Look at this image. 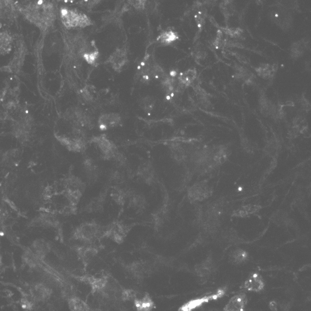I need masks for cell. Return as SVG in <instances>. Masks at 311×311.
<instances>
[{
    "instance_id": "cell-1",
    "label": "cell",
    "mask_w": 311,
    "mask_h": 311,
    "mask_svg": "<svg viewBox=\"0 0 311 311\" xmlns=\"http://www.w3.org/2000/svg\"><path fill=\"white\" fill-rule=\"evenodd\" d=\"M100 233L101 230L96 222H87L83 223L77 228L74 232V237L80 242L90 243L99 237Z\"/></svg>"
},
{
    "instance_id": "cell-2",
    "label": "cell",
    "mask_w": 311,
    "mask_h": 311,
    "mask_svg": "<svg viewBox=\"0 0 311 311\" xmlns=\"http://www.w3.org/2000/svg\"><path fill=\"white\" fill-rule=\"evenodd\" d=\"M61 15L62 21L67 28L85 27L92 24L86 15L75 10H62Z\"/></svg>"
},
{
    "instance_id": "cell-3",
    "label": "cell",
    "mask_w": 311,
    "mask_h": 311,
    "mask_svg": "<svg viewBox=\"0 0 311 311\" xmlns=\"http://www.w3.org/2000/svg\"><path fill=\"white\" fill-rule=\"evenodd\" d=\"M212 194L211 188L206 181L195 183L189 188L187 197L191 202H202L209 198Z\"/></svg>"
},
{
    "instance_id": "cell-4",
    "label": "cell",
    "mask_w": 311,
    "mask_h": 311,
    "mask_svg": "<svg viewBox=\"0 0 311 311\" xmlns=\"http://www.w3.org/2000/svg\"><path fill=\"white\" fill-rule=\"evenodd\" d=\"M52 291L43 283H36L30 288V294L35 302H44L51 297Z\"/></svg>"
},
{
    "instance_id": "cell-5",
    "label": "cell",
    "mask_w": 311,
    "mask_h": 311,
    "mask_svg": "<svg viewBox=\"0 0 311 311\" xmlns=\"http://www.w3.org/2000/svg\"><path fill=\"white\" fill-rule=\"evenodd\" d=\"M214 260L211 257H208L199 264L195 267V274L202 282H205L215 271Z\"/></svg>"
},
{
    "instance_id": "cell-6",
    "label": "cell",
    "mask_w": 311,
    "mask_h": 311,
    "mask_svg": "<svg viewBox=\"0 0 311 311\" xmlns=\"http://www.w3.org/2000/svg\"><path fill=\"white\" fill-rule=\"evenodd\" d=\"M243 287L248 292L259 293L264 289V279L258 273H253L245 281Z\"/></svg>"
},
{
    "instance_id": "cell-7",
    "label": "cell",
    "mask_w": 311,
    "mask_h": 311,
    "mask_svg": "<svg viewBox=\"0 0 311 311\" xmlns=\"http://www.w3.org/2000/svg\"><path fill=\"white\" fill-rule=\"evenodd\" d=\"M138 175L143 181L147 184H154L156 179V172L154 164L147 161L140 165L138 169Z\"/></svg>"
},
{
    "instance_id": "cell-8",
    "label": "cell",
    "mask_w": 311,
    "mask_h": 311,
    "mask_svg": "<svg viewBox=\"0 0 311 311\" xmlns=\"http://www.w3.org/2000/svg\"><path fill=\"white\" fill-rule=\"evenodd\" d=\"M248 303L247 295L240 293L230 298L224 308V311H245Z\"/></svg>"
},
{
    "instance_id": "cell-9",
    "label": "cell",
    "mask_w": 311,
    "mask_h": 311,
    "mask_svg": "<svg viewBox=\"0 0 311 311\" xmlns=\"http://www.w3.org/2000/svg\"><path fill=\"white\" fill-rule=\"evenodd\" d=\"M127 61V52L125 48L117 49L109 58V62L113 69L117 72L121 71Z\"/></svg>"
},
{
    "instance_id": "cell-10",
    "label": "cell",
    "mask_w": 311,
    "mask_h": 311,
    "mask_svg": "<svg viewBox=\"0 0 311 311\" xmlns=\"http://www.w3.org/2000/svg\"><path fill=\"white\" fill-rule=\"evenodd\" d=\"M120 122H121V118L119 114H104L100 117L99 125L102 130H107L117 126Z\"/></svg>"
},
{
    "instance_id": "cell-11",
    "label": "cell",
    "mask_w": 311,
    "mask_h": 311,
    "mask_svg": "<svg viewBox=\"0 0 311 311\" xmlns=\"http://www.w3.org/2000/svg\"><path fill=\"white\" fill-rule=\"evenodd\" d=\"M170 155L175 162L179 164L186 162L187 154L185 148L179 144L172 145L170 147Z\"/></svg>"
},
{
    "instance_id": "cell-12",
    "label": "cell",
    "mask_w": 311,
    "mask_h": 311,
    "mask_svg": "<svg viewBox=\"0 0 311 311\" xmlns=\"http://www.w3.org/2000/svg\"><path fill=\"white\" fill-rule=\"evenodd\" d=\"M273 222L278 226L282 227H289L292 226L293 220L287 212L283 210H278L273 214L272 217Z\"/></svg>"
},
{
    "instance_id": "cell-13",
    "label": "cell",
    "mask_w": 311,
    "mask_h": 311,
    "mask_svg": "<svg viewBox=\"0 0 311 311\" xmlns=\"http://www.w3.org/2000/svg\"><path fill=\"white\" fill-rule=\"evenodd\" d=\"M248 253L242 248H237L230 252L229 262L233 265H240L248 260Z\"/></svg>"
},
{
    "instance_id": "cell-14",
    "label": "cell",
    "mask_w": 311,
    "mask_h": 311,
    "mask_svg": "<svg viewBox=\"0 0 311 311\" xmlns=\"http://www.w3.org/2000/svg\"><path fill=\"white\" fill-rule=\"evenodd\" d=\"M106 198V194H101L90 200L89 204L85 207V210L87 212L96 213L101 211L104 209V205Z\"/></svg>"
},
{
    "instance_id": "cell-15",
    "label": "cell",
    "mask_w": 311,
    "mask_h": 311,
    "mask_svg": "<svg viewBox=\"0 0 311 311\" xmlns=\"http://www.w3.org/2000/svg\"><path fill=\"white\" fill-rule=\"evenodd\" d=\"M134 302L137 311H152L155 308V303L149 295L141 298H136Z\"/></svg>"
},
{
    "instance_id": "cell-16",
    "label": "cell",
    "mask_w": 311,
    "mask_h": 311,
    "mask_svg": "<svg viewBox=\"0 0 311 311\" xmlns=\"http://www.w3.org/2000/svg\"><path fill=\"white\" fill-rule=\"evenodd\" d=\"M130 206L134 209L141 211L145 209L147 205V200L143 195L130 192L129 196Z\"/></svg>"
},
{
    "instance_id": "cell-17",
    "label": "cell",
    "mask_w": 311,
    "mask_h": 311,
    "mask_svg": "<svg viewBox=\"0 0 311 311\" xmlns=\"http://www.w3.org/2000/svg\"><path fill=\"white\" fill-rule=\"evenodd\" d=\"M220 233V237L222 240L225 243H231V244H236V243H240V238L238 235L237 231L232 228L223 230Z\"/></svg>"
},
{
    "instance_id": "cell-18",
    "label": "cell",
    "mask_w": 311,
    "mask_h": 311,
    "mask_svg": "<svg viewBox=\"0 0 311 311\" xmlns=\"http://www.w3.org/2000/svg\"><path fill=\"white\" fill-rule=\"evenodd\" d=\"M260 206L256 205H247L242 206L235 210L233 215L238 217H247L254 214L259 210Z\"/></svg>"
},
{
    "instance_id": "cell-19",
    "label": "cell",
    "mask_w": 311,
    "mask_h": 311,
    "mask_svg": "<svg viewBox=\"0 0 311 311\" xmlns=\"http://www.w3.org/2000/svg\"><path fill=\"white\" fill-rule=\"evenodd\" d=\"M69 309L71 311H90L89 307L78 298H71L69 300Z\"/></svg>"
},
{
    "instance_id": "cell-20",
    "label": "cell",
    "mask_w": 311,
    "mask_h": 311,
    "mask_svg": "<svg viewBox=\"0 0 311 311\" xmlns=\"http://www.w3.org/2000/svg\"><path fill=\"white\" fill-rule=\"evenodd\" d=\"M80 257L85 262L92 259L97 253L96 248L92 247H82L78 250Z\"/></svg>"
},
{
    "instance_id": "cell-21",
    "label": "cell",
    "mask_w": 311,
    "mask_h": 311,
    "mask_svg": "<svg viewBox=\"0 0 311 311\" xmlns=\"http://www.w3.org/2000/svg\"><path fill=\"white\" fill-rule=\"evenodd\" d=\"M196 77V71L195 69H189L180 74L179 77V82L185 86L189 85Z\"/></svg>"
},
{
    "instance_id": "cell-22",
    "label": "cell",
    "mask_w": 311,
    "mask_h": 311,
    "mask_svg": "<svg viewBox=\"0 0 311 311\" xmlns=\"http://www.w3.org/2000/svg\"><path fill=\"white\" fill-rule=\"evenodd\" d=\"M257 71L258 75L263 78H270L273 76V74L276 71L274 66L271 67L268 64L263 65L262 66L258 67Z\"/></svg>"
},
{
    "instance_id": "cell-23",
    "label": "cell",
    "mask_w": 311,
    "mask_h": 311,
    "mask_svg": "<svg viewBox=\"0 0 311 311\" xmlns=\"http://www.w3.org/2000/svg\"><path fill=\"white\" fill-rule=\"evenodd\" d=\"M177 38L176 33L171 31H167L160 34L158 37V40L162 43H171Z\"/></svg>"
},
{
    "instance_id": "cell-24",
    "label": "cell",
    "mask_w": 311,
    "mask_h": 311,
    "mask_svg": "<svg viewBox=\"0 0 311 311\" xmlns=\"http://www.w3.org/2000/svg\"><path fill=\"white\" fill-rule=\"evenodd\" d=\"M122 299L126 302L135 300L137 298V293L134 290H125L121 293Z\"/></svg>"
},
{
    "instance_id": "cell-25",
    "label": "cell",
    "mask_w": 311,
    "mask_h": 311,
    "mask_svg": "<svg viewBox=\"0 0 311 311\" xmlns=\"http://www.w3.org/2000/svg\"><path fill=\"white\" fill-rule=\"evenodd\" d=\"M155 102L151 97H147L143 100L141 106L147 112H150L154 109Z\"/></svg>"
},
{
    "instance_id": "cell-26",
    "label": "cell",
    "mask_w": 311,
    "mask_h": 311,
    "mask_svg": "<svg viewBox=\"0 0 311 311\" xmlns=\"http://www.w3.org/2000/svg\"><path fill=\"white\" fill-rule=\"evenodd\" d=\"M34 301L32 300L31 296L29 295V297H25L22 298L21 301V307L24 309L26 310H30L33 307Z\"/></svg>"
},
{
    "instance_id": "cell-27",
    "label": "cell",
    "mask_w": 311,
    "mask_h": 311,
    "mask_svg": "<svg viewBox=\"0 0 311 311\" xmlns=\"http://www.w3.org/2000/svg\"><path fill=\"white\" fill-rule=\"evenodd\" d=\"M221 8L224 10L223 12L226 16H231L234 12V8L230 2H224V6H222Z\"/></svg>"
},
{
    "instance_id": "cell-28",
    "label": "cell",
    "mask_w": 311,
    "mask_h": 311,
    "mask_svg": "<svg viewBox=\"0 0 311 311\" xmlns=\"http://www.w3.org/2000/svg\"><path fill=\"white\" fill-rule=\"evenodd\" d=\"M129 2L135 8L142 9L145 7V1H130Z\"/></svg>"
},
{
    "instance_id": "cell-29",
    "label": "cell",
    "mask_w": 311,
    "mask_h": 311,
    "mask_svg": "<svg viewBox=\"0 0 311 311\" xmlns=\"http://www.w3.org/2000/svg\"><path fill=\"white\" fill-rule=\"evenodd\" d=\"M269 307L272 311H278V305L275 301H272L270 303Z\"/></svg>"
},
{
    "instance_id": "cell-30",
    "label": "cell",
    "mask_w": 311,
    "mask_h": 311,
    "mask_svg": "<svg viewBox=\"0 0 311 311\" xmlns=\"http://www.w3.org/2000/svg\"><path fill=\"white\" fill-rule=\"evenodd\" d=\"M178 311H190L188 310L187 308H185L184 305H183L182 307L179 308V310Z\"/></svg>"
},
{
    "instance_id": "cell-31",
    "label": "cell",
    "mask_w": 311,
    "mask_h": 311,
    "mask_svg": "<svg viewBox=\"0 0 311 311\" xmlns=\"http://www.w3.org/2000/svg\"><path fill=\"white\" fill-rule=\"evenodd\" d=\"M208 311H220L219 310L214 309V308H213V309H210Z\"/></svg>"
},
{
    "instance_id": "cell-32",
    "label": "cell",
    "mask_w": 311,
    "mask_h": 311,
    "mask_svg": "<svg viewBox=\"0 0 311 311\" xmlns=\"http://www.w3.org/2000/svg\"><path fill=\"white\" fill-rule=\"evenodd\" d=\"M1 265H2L1 258V256H0V268H1Z\"/></svg>"
}]
</instances>
